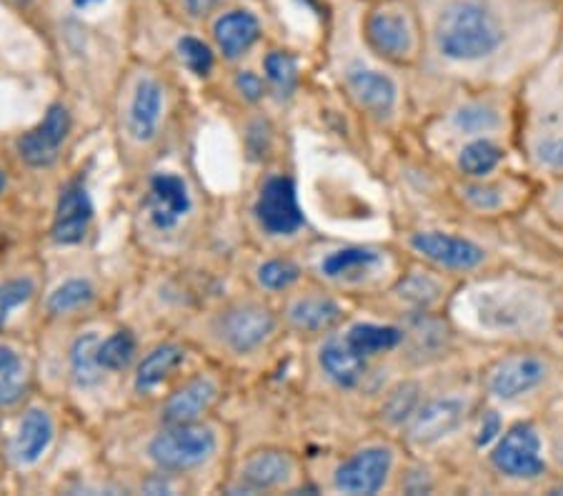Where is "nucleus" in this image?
<instances>
[{"label":"nucleus","instance_id":"nucleus-1","mask_svg":"<svg viewBox=\"0 0 563 496\" xmlns=\"http://www.w3.org/2000/svg\"><path fill=\"white\" fill-rule=\"evenodd\" d=\"M506 29L488 0H446L433 21L435 51L453 63H478L501 48Z\"/></svg>","mask_w":563,"mask_h":496},{"label":"nucleus","instance_id":"nucleus-2","mask_svg":"<svg viewBox=\"0 0 563 496\" xmlns=\"http://www.w3.org/2000/svg\"><path fill=\"white\" fill-rule=\"evenodd\" d=\"M216 449V437L211 429L196 423H168L166 431L153 439L151 456L156 464L170 472H184L203 464Z\"/></svg>","mask_w":563,"mask_h":496},{"label":"nucleus","instance_id":"nucleus-3","mask_svg":"<svg viewBox=\"0 0 563 496\" xmlns=\"http://www.w3.org/2000/svg\"><path fill=\"white\" fill-rule=\"evenodd\" d=\"M492 462L498 472L511 476V480H536L543 474V456H541V439L531 423H516L498 439L492 454Z\"/></svg>","mask_w":563,"mask_h":496},{"label":"nucleus","instance_id":"nucleus-4","mask_svg":"<svg viewBox=\"0 0 563 496\" xmlns=\"http://www.w3.org/2000/svg\"><path fill=\"white\" fill-rule=\"evenodd\" d=\"M366 38L384 58L401 60L413 51L411 15L401 3H384L366 18Z\"/></svg>","mask_w":563,"mask_h":496},{"label":"nucleus","instance_id":"nucleus-5","mask_svg":"<svg viewBox=\"0 0 563 496\" xmlns=\"http://www.w3.org/2000/svg\"><path fill=\"white\" fill-rule=\"evenodd\" d=\"M547 372L549 368L543 359L533 354H514L498 361L492 372H488V392L496 399L514 401L519 396L533 392L547 378Z\"/></svg>","mask_w":563,"mask_h":496},{"label":"nucleus","instance_id":"nucleus-6","mask_svg":"<svg viewBox=\"0 0 563 496\" xmlns=\"http://www.w3.org/2000/svg\"><path fill=\"white\" fill-rule=\"evenodd\" d=\"M256 216L268 233H294L301 229L303 213L296 201V186L290 178H271L263 186L256 203Z\"/></svg>","mask_w":563,"mask_h":496},{"label":"nucleus","instance_id":"nucleus-7","mask_svg":"<svg viewBox=\"0 0 563 496\" xmlns=\"http://www.w3.org/2000/svg\"><path fill=\"white\" fill-rule=\"evenodd\" d=\"M390 451L371 447L358 451L335 472V489L346 494H376L390 472Z\"/></svg>","mask_w":563,"mask_h":496},{"label":"nucleus","instance_id":"nucleus-8","mask_svg":"<svg viewBox=\"0 0 563 496\" xmlns=\"http://www.w3.org/2000/svg\"><path fill=\"white\" fill-rule=\"evenodd\" d=\"M68 111L63 106H51V111L45 113L43 123L31 133H25L21 141H18V151L25 164L31 166H51L58 156L60 143L66 141L68 135Z\"/></svg>","mask_w":563,"mask_h":496},{"label":"nucleus","instance_id":"nucleus-9","mask_svg":"<svg viewBox=\"0 0 563 496\" xmlns=\"http://www.w3.org/2000/svg\"><path fill=\"white\" fill-rule=\"evenodd\" d=\"M411 243L421 256L431 258L433 264L446 266V268L468 271V268H476L481 261H484V249H478L474 241L449 236V233H439V231L416 233Z\"/></svg>","mask_w":563,"mask_h":496},{"label":"nucleus","instance_id":"nucleus-10","mask_svg":"<svg viewBox=\"0 0 563 496\" xmlns=\"http://www.w3.org/2000/svg\"><path fill=\"white\" fill-rule=\"evenodd\" d=\"M463 417H466V401L456 399V396H446V399H435L416 411L411 423V441L419 447H429L449 437L451 431L461 427Z\"/></svg>","mask_w":563,"mask_h":496},{"label":"nucleus","instance_id":"nucleus-11","mask_svg":"<svg viewBox=\"0 0 563 496\" xmlns=\"http://www.w3.org/2000/svg\"><path fill=\"white\" fill-rule=\"evenodd\" d=\"M151 219L158 229H174L190 209L188 188L184 180L170 174H158L151 180V198H148Z\"/></svg>","mask_w":563,"mask_h":496},{"label":"nucleus","instance_id":"nucleus-12","mask_svg":"<svg viewBox=\"0 0 563 496\" xmlns=\"http://www.w3.org/2000/svg\"><path fill=\"white\" fill-rule=\"evenodd\" d=\"M90 216H93V206L86 188L80 184L68 186L58 201L56 223H53V239L58 243H78L86 236Z\"/></svg>","mask_w":563,"mask_h":496},{"label":"nucleus","instance_id":"nucleus-13","mask_svg":"<svg viewBox=\"0 0 563 496\" xmlns=\"http://www.w3.org/2000/svg\"><path fill=\"white\" fill-rule=\"evenodd\" d=\"M274 329V316L261 306H243L235 309L223 321V333L235 351L256 349Z\"/></svg>","mask_w":563,"mask_h":496},{"label":"nucleus","instance_id":"nucleus-14","mask_svg":"<svg viewBox=\"0 0 563 496\" xmlns=\"http://www.w3.org/2000/svg\"><path fill=\"white\" fill-rule=\"evenodd\" d=\"M351 93L356 96V101L366 108V111L376 115L390 113V108L396 103V84L388 76L378 74L371 68H351L346 74Z\"/></svg>","mask_w":563,"mask_h":496},{"label":"nucleus","instance_id":"nucleus-15","mask_svg":"<svg viewBox=\"0 0 563 496\" xmlns=\"http://www.w3.org/2000/svg\"><path fill=\"white\" fill-rule=\"evenodd\" d=\"M258 21L249 11H231L216 21L213 35L229 58H239L258 41Z\"/></svg>","mask_w":563,"mask_h":496},{"label":"nucleus","instance_id":"nucleus-16","mask_svg":"<svg viewBox=\"0 0 563 496\" xmlns=\"http://www.w3.org/2000/svg\"><path fill=\"white\" fill-rule=\"evenodd\" d=\"M161 119V88L156 80L143 78L139 88H135L131 115H129V129L135 141H151L156 135Z\"/></svg>","mask_w":563,"mask_h":496},{"label":"nucleus","instance_id":"nucleus-17","mask_svg":"<svg viewBox=\"0 0 563 496\" xmlns=\"http://www.w3.org/2000/svg\"><path fill=\"white\" fill-rule=\"evenodd\" d=\"M321 366L335 384L351 389L366 374V356L356 354L346 341H329L321 349Z\"/></svg>","mask_w":563,"mask_h":496},{"label":"nucleus","instance_id":"nucleus-18","mask_svg":"<svg viewBox=\"0 0 563 496\" xmlns=\"http://www.w3.org/2000/svg\"><path fill=\"white\" fill-rule=\"evenodd\" d=\"M53 439V423L48 419V414H43L38 409H33L25 414V419L21 423V431L13 441V454L21 464H33L45 449H48Z\"/></svg>","mask_w":563,"mask_h":496},{"label":"nucleus","instance_id":"nucleus-19","mask_svg":"<svg viewBox=\"0 0 563 496\" xmlns=\"http://www.w3.org/2000/svg\"><path fill=\"white\" fill-rule=\"evenodd\" d=\"M213 399H216L213 384L198 378V382L184 386V389H180L174 399L166 404V409H163V419H166V423H194L208 409V406H211Z\"/></svg>","mask_w":563,"mask_h":496},{"label":"nucleus","instance_id":"nucleus-20","mask_svg":"<svg viewBox=\"0 0 563 496\" xmlns=\"http://www.w3.org/2000/svg\"><path fill=\"white\" fill-rule=\"evenodd\" d=\"M290 472H294V462L280 451H266V454L253 456L243 469V480H246L253 489H268V486L284 484Z\"/></svg>","mask_w":563,"mask_h":496},{"label":"nucleus","instance_id":"nucleus-21","mask_svg":"<svg viewBox=\"0 0 563 496\" xmlns=\"http://www.w3.org/2000/svg\"><path fill=\"white\" fill-rule=\"evenodd\" d=\"M339 319L341 309L331 299H318V296H313V299H301L290 306V321L301 331H329Z\"/></svg>","mask_w":563,"mask_h":496},{"label":"nucleus","instance_id":"nucleus-22","mask_svg":"<svg viewBox=\"0 0 563 496\" xmlns=\"http://www.w3.org/2000/svg\"><path fill=\"white\" fill-rule=\"evenodd\" d=\"M404 333L394 327H376V323H358L346 337V344L361 356H374L401 344Z\"/></svg>","mask_w":563,"mask_h":496},{"label":"nucleus","instance_id":"nucleus-23","mask_svg":"<svg viewBox=\"0 0 563 496\" xmlns=\"http://www.w3.org/2000/svg\"><path fill=\"white\" fill-rule=\"evenodd\" d=\"M98 349H101V341H98L96 333H86L80 337L70 351V366L73 376L80 386H90L101 378V359H98Z\"/></svg>","mask_w":563,"mask_h":496},{"label":"nucleus","instance_id":"nucleus-24","mask_svg":"<svg viewBox=\"0 0 563 496\" xmlns=\"http://www.w3.org/2000/svg\"><path fill=\"white\" fill-rule=\"evenodd\" d=\"M184 359V351L178 346H161L143 359V364L139 368V376H135V386L139 392H148L153 386L161 384L174 368L180 364Z\"/></svg>","mask_w":563,"mask_h":496},{"label":"nucleus","instance_id":"nucleus-25","mask_svg":"<svg viewBox=\"0 0 563 496\" xmlns=\"http://www.w3.org/2000/svg\"><path fill=\"white\" fill-rule=\"evenodd\" d=\"M501 158H504V151L498 148L494 141L476 139L471 141L468 146H463L459 156V166L466 176L484 178L486 174H492L498 164H501Z\"/></svg>","mask_w":563,"mask_h":496},{"label":"nucleus","instance_id":"nucleus-26","mask_svg":"<svg viewBox=\"0 0 563 496\" xmlns=\"http://www.w3.org/2000/svg\"><path fill=\"white\" fill-rule=\"evenodd\" d=\"M25 389L23 364L13 349L0 346V406H13L21 401Z\"/></svg>","mask_w":563,"mask_h":496},{"label":"nucleus","instance_id":"nucleus-27","mask_svg":"<svg viewBox=\"0 0 563 496\" xmlns=\"http://www.w3.org/2000/svg\"><path fill=\"white\" fill-rule=\"evenodd\" d=\"M378 261V254L368 249H341L323 261V274L331 278L356 274V271H366Z\"/></svg>","mask_w":563,"mask_h":496},{"label":"nucleus","instance_id":"nucleus-28","mask_svg":"<svg viewBox=\"0 0 563 496\" xmlns=\"http://www.w3.org/2000/svg\"><path fill=\"white\" fill-rule=\"evenodd\" d=\"M453 123H456V129L466 135H481V133H488L496 129L498 113H496V108H492L488 103L474 101V103H466L459 108L456 115H453Z\"/></svg>","mask_w":563,"mask_h":496},{"label":"nucleus","instance_id":"nucleus-29","mask_svg":"<svg viewBox=\"0 0 563 496\" xmlns=\"http://www.w3.org/2000/svg\"><path fill=\"white\" fill-rule=\"evenodd\" d=\"M135 356V339L129 331H118L111 339L101 344L98 349V359H101L103 368H111V372H121L133 361Z\"/></svg>","mask_w":563,"mask_h":496},{"label":"nucleus","instance_id":"nucleus-30","mask_svg":"<svg viewBox=\"0 0 563 496\" xmlns=\"http://www.w3.org/2000/svg\"><path fill=\"white\" fill-rule=\"evenodd\" d=\"M266 74L280 98H288L296 90L298 68H296V60L290 58L288 53H280V51L271 53L266 58Z\"/></svg>","mask_w":563,"mask_h":496},{"label":"nucleus","instance_id":"nucleus-31","mask_svg":"<svg viewBox=\"0 0 563 496\" xmlns=\"http://www.w3.org/2000/svg\"><path fill=\"white\" fill-rule=\"evenodd\" d=\"M439 294H441L439 284H435L431 276H423V274L408 276L404 278L401 286H398V296H401L406 304L419 306V309L431 306L435 299H439Z\"/></svg>","mask_w":563,"mask_h":496},{"label":"nucleus","instance_id":"nucleus-32","mask_svg":"<svg viewBox=\"0 0 563 496\" xmlns=\"http://www.w3.org/2000/svg\"><path fill=\"white\" fill-rule=\"evenodd\" d=\"M90 299H93V288H90L88 282H68L56 288V294L48 301V309L53 313H68L80 309Z\"/></svg>","mask_w":563,"mask_h":496},{"label":"nucleus","instance_id":"nucleus-33","mask_svg":"<svg viewBox=\"0 0 563 496\" xmlns=\"http://www.w3.org/2000/svg\"><path fill=\"white\" fill-rule=\"evenodd\" d=\"M416 404H419V386L416 384L396 386L384 406L386 419L390 423H404L406 419H411V414L416 411Z\"/></svg>","mask_w":563,"mask_h":496},{"label":"nucleus","instance_id":"nucleus-34","mask_svg":"<svg viewBox=\"0 0 563 496\" xmlns=\"http://www.w3.org/2000/svg\"><path fill=\"white\" fill-rule=\"evenodd\" d=\"M180 58L186 60V66L194 70L196 76H206L213 68V53L203 41L198 38H184L178 43Z\"/></svg>","mask_w":563,"mask_h":496},{"label":"nucleus","instance_id":"nucleus-35","mask_svg":"<svg viewBox=\"0 0 563 496\" xmlns=\"http://www.w3.org/2000/svg\"><path fill=\"white\" fill-rule=\"evenodd\" d=\"M298 278V268L288 261H268L258 268V282L266 288H286Z\"/></svg>","mask_w":563,"mask_h":496},{"label":"nucleus","instance_id":"nucleus-36","mask_svg":"<svg viewBox=\"0 0 563 496\" xmlns=\"http://www.w3.org/2000/svg\"><path fill=\"white\" fill-rule=\"evenodd\" d=\"M31 294H33L31 282H8L0 286V323L8 319V313H11L15 306L29 301Z\"/></svg>","mask_w":563,"mask_h":496},{"label":"nucleus","instance_id":"nucleus-37","mask_svg":"<svg viewBox=\"0 0 563 496\" xmlns=\"http://www.w3.org/2000/svg\"><path fill=\"white\" fill-rule=\"evenodd\" d=\"M533 156L541 166L551 170H563V135H553V139H543L536 143Z\"/></svg>","mask_w":563,"mask_h":496},{"label":"nucleus","instance_id":"nucleus-38","mask_svg":"<svg viewBox=\"0 0 563 496\" xmlns=\"http://www.w3.org/2000/svg\"><path fill=\"white\" fill-rule=\"evenodd\" d=\"M468 203H474L481 211H492L501 206V194L496 186H468L466 188Z\"/></svg>","mask_w":563,"mask_h":496},{"label":"nucleus","instance_id":"nucleus-39","mask_svg":"<svg viewBox=\"0 0 563 496\" xmlns=\"http://www.w3.org/2000/svg\"><path fill=\"white\" fill-rule=\"evenodd\" d=\"M498 434H501V419H498V414L496 411L484 414V419H481V427L476 431V444L488 447L492 441L498 439Z\"/></svg>","mask_w":563,"mask_h":496},{"label":"nucleus","instance_id":"nucleus-40","mask_svg":"<svg viewBox=\"0 0 563 496\" xmlns=\"http://www.w3.org/2000/svg\"><path fill=\"white\" fill-rule=\"evenodd\" d=\"M235 84H239V88H241V93L249 98V101H258V98L263 96V84H261V78L256 76V74H241L239 76V80H235Z\"/></svg>","mask_w":563,"mask_h":496},{"label":"nucleus","instance_id":"nucleus-41","mask_svg":"<svg viewBox=\"0 0 563 496\" xmlns=\"http://www.w3.org/2000/svg\"><path fill=\"white\" fill-rule=\"evenodd\" d=\"M218 3H221V0H184V8L194 18H201L206 13H211L213 8H218Z\"/></svg>","mask_w":563,"mask_h":496},{"label":"nucleus","instance_id":"nucleus-42","mask_svg":"<svg viewBox=\"0 0 563 496\" xmlns=\"http://www.w3.org/2000/svg\"><path fill=\"white\" fill-rule=\"evenodd\" d=\"M73 3H76L78 8H88V5H93V3H101V0H73Z\"/></svg>","mask_w":563,"mask_h":496},{"label":"nucleus","instance_id":"nucleus-43","mask_svg":"<svg viewBox=\"0 0 563 496\" xmlns=\"http://www.w3.org/2000/svg\"><path fill=\"white\" fill-rule=\"evenodd\" d=\"M0 188H3V174H0Z\"/></svg>","mask_w":563,"mask_h":496}]
</instances>
